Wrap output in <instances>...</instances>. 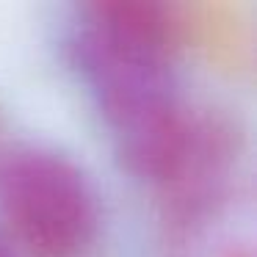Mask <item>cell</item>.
Returning <instances> with one entry per match:
<instances>
[{
    "label": "cell",
    "instance_id": "obj_3",
    "mask_svg": "<svg viewBox=\"0 0 257 257\" xmlns=\"http://www.w3.org/2000/svg\"><path fill=\"white\" fill-rule=\"evenodd\" d=\"M0 257H12V251H9L6 246H0Z\"/></svg>",
    "mask_w": 257,
    "mask_h": 257
},
{
    "label": "cell",
    "instance_id": "obj_2",
    "mask_svg": "<svg viewBox=\"0 0 257 257\" xmlns=\"http://www.w3.org/2000/svg\"><path fill=\"white\" fill-rule=\"evenodd\" d=\"M0 202L20 238L47 257L78 254L97 235L100 205L94 188L58 152H17L0 174Z\"/></svg>",
    "mask_w": 257,
    "mask_h": 257
},
{
    "label": "cell",
    "instance_id": "obj_1",
    "mask_svg": "<svg viewBox=\"0 0 257 257\" xmlns=\"http://www.w3.org/2000/svg\"><path fill=\"white\" fill-rule=\"evenodd\" d=\"M69 50L127 166L166 185L196 136L174 89L166 12L139 0L83 6Z\"/></svg>",
    "mask_w": 257,
    "mask_h": 257
}]
</instances>
